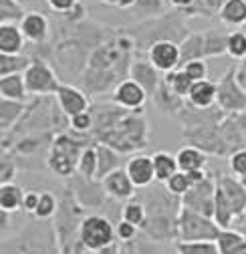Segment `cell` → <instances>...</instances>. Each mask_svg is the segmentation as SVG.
<instances>
[{"label":"cell","mask_w":246,"mask_h":254,"mask_svg":"<svg viewBox=\"0 0 246 254\" xmlns=\"http://www.w3.org/2000/svg\"><path fill=\"white\" fill-rule=\"evenodd\" d=\"M220 226L216 224V220L204 216L196 210L184 208L178 214L176 220V234L178 240L188 242V240H216L220 234Z\"/></svg>","instance_id":"obj_1"},{"label":"cell","mask_w":246,"mask_h":254,"mask_svg":"<svg viewBox=\"0 0 246 254\" xmlns=\"http://www.w3.org/2000/svg\"><path fill=\"white\" fill-rule=\"evenodd\" d=\"M115 236V226L109 222V218L99 214L85 216L79 224V242L89 252H101L105 246L113 244Z\"/></svg>","instance_id":"obj_2"},{"label":"cell","mask_w":246,"mask_h":254,"mask_svg":"<svg viewBox=\"0 0 246 254\" xmlns=\"http://www.w3.org/2000/svg\"><path fill=\"white\" fill-rule=\"evenodd\" d=\"M85 147H81L79 141L71 139L69 135H61L55 145L51 147V153H49V168L57 174V176H63V178H69L77 172V166H79V157L83 153Z\"/></svg>","instance_id":"obj_3"},{"label":"cell","mask_w":246,"mask_h":254,"mask_svg":"<svg viewBox=\"0 0 246 254\" xmlns=\"http://www.w3.org/2000/svg\"><path fill=\"white\" fill-rule=\"evenodd\" d=\"M216 105L224 113H242L246 109V89L236 79V67H232L218 83Z\"/></svg>","instance_id":"obj_4"},{"label":"cell","mask_w":246,"mask_h":254,"mask_svg":"<svg viewBox=\"0 0 246 254\" xmlns=\"http://www.w3.org/2000/svg\"><path fill=\"white\" fill-rule=\"evenodd\" d=\"M214 204H216V180L206 176L202 182L190 186L186 194H182V206L196 210L204 216L214 218Z\"/></svg>","instance_id":"obj_5"},{"label":"cell","mask_w":246,"mask_h":254,"mask_svg":"<svg viewBox=\"0 0 246 254\" xmlns=\"http://www.w3.org/2000/svg\"><path fill=\"white\" fill-rule=\"evenodd\" d=\"M24 81L28 95H55L61 87L53 69L41 59H33L30 67L24 71Z\"/></svg>","instance_id":"obj_6"},{"label":"cell","mask_w":246,"mask_h":254,"mask_svg":"<svg viewBox=\"0 0 246 254\" xmlns=\"http://www.w3.org/2000/svg\"><path fill=\"white\" fill-rule=\"evenodd\" d=\"M147 97H149L147 91L131 77L117 83V87L113 89V103L127 111H141Z\"/></svg>","instance_id":"obj_7"},{"label":"cell","mask_w":246,"mask_h":254,"mask_svg":"<svg viewBox=\"0 0 246 254\" xmlns=\"http://www.w3.org/2000/svg\"><path fill=\"white\" fill-rule=\"evenodd\" d=\"M147 57L158 71H162V73L174 71V69L180 67V45H176L170 39L156 41L149 47Z\"/></svg>","instance_id":"obj_8"},{"label":"cell","mask_w":246,"mask_h":254,"mask_svg":"<svg viewBox=\"0 0 246 254\" xmlns=\"http://www.w3.org/2000/svg\"><path fill=\"white\" fill-rule=\"evenodd\" d=\"M101 186H103V192L107 194V196H111L113 200H131L133 198V194H135V190H137V186L131 182V178H129V174H127V170L125 168H117V170H113L111 174H107L103 180H101Z\"/></svg>","instance_id":"obj_9"},{"label":"cell","mask_w":246,"mask_h":254,"mask_svg":"<svg viewBox=\"0 0 246 254\" xmlns=\"http://www.w3.org/2000/svg\"><path fill=\"white\" fill-rule=\"evenodd\" d=\"M216 184L222 190V194L234 214V220L240 218L246 210V188H244L242 180H236L234 176H228V174H220L216 178Z\"/></svg>","instance_id":"obj_10"},{"label":"cell","mask_w":246,"mask_h":254,"mask_svg":"<svg viewBox=\"0 0 246 254\" xmlns=\"http://www.w3.org/2000/svg\"><path fill=\"white\" fill-rule=\"evenodd\" d=\"M55 99H57L61 111H63L65 115H69V117H73V115L89 109L87 95L83 91H79L77 87H71V85H63V83H61L59 91L55 93Z\"/></svg>","instance_id":"obj_11"},{"label":"cell","mask_w":246,"mask_h":254,"mask_svg":"<svg viewBox=\"0 0 246 254\" xmlns=\"http://www.w3.org/2000/svg\"><path fill=\"white\" fill-rule=\"evenodd\" d=\"M125 170L131 178V182L137 188H147L153 180H156V166H153V155H133L131 160L125 164Z\"/></svg>","instance_id":"obj_12"},{"label":"cell","mask_w":246,"mask_h":254,"mask_svg":"<svg viewBox=\"0 0 246 254\" xmlns=\"http://www.w3.org/2000/svg\"><path fill=\"white\" fill-rule=\"evenodd\" d=\"M160 73H162V71H158L156 67H153L151 61H135L133 65L129 67V77H131L133 81H137V83L147 91L149 97H153V95H156V91H158V87H160V83H162Z\"/></svg>","instance_id":"obj_13"},{"label":"cell","mask_w":246,"mask_h":254,"mask_svg":"<svg viewBox=\"0 0 246 254\" xmlns=\"http://www.w3.org/2000/svg\"><path fill=\"white\" fill-rule=\"evenodd\" d=\"M216 93H218L216 83H212L210 79H202L192 85L188 93V101L196 109H210L212 105H216Z\"/></svg>","instance_id":"obj_14"},{"label":"cell","mask_w":246,"mask_h":254,"mask_svg":"<svg viewBox=\"0 0 246 254\" xmlns=\"http://www.w3.org/2000/svg\"><path fill=\"white\" fill-rule=\"evenodd\" d=\"M20 30L26 41L30 43H41L47 39L49 33V20L43 12H26V16L18 22Z\"/></svg>","instance_id":"obj_15"},{"label":"cell","mask_w":246,"mask_h":254,"mask_svg":"<svg viewBox=\"0 0 246 254\" xmlns=\"http://www.w3.org/2000/svg\"><path fill=\"white\" fill-rule=\"evenodd\" d=\"M95 149H97V176H95V180L101 182L107 174L121 168V157H119V151L105 141H99L95 145Z\"/></svg>","instance_id":"obj_16"},{"label":"cell","mask_w":246,"mask_h":254,"mask_svg":"<svg viewBox=\"0 0 246 254\" xmlns=\"http://www.w3.org/2000/svg\"><path fill=\"white\" fill-rule=\"evenodd\" d=\"M0 97L26 101L28 89H26L24 73H12V75H2L0 77Z\"/></svg>","instance_id":"obj_17"},{"label":"cell","mask_w":246,"mask_h":254,"mask_svg":"<svg viewBox=\"0 0 246 254\" xmlns=\"http://www.w3.org/2000/svg\"><path fill=\"white\" fill-rule=\"evenodd\" d=\"M24 35L20 24L2 22L0 24V53H20L24 47Z\"/></svg>","instance_id":"obj_18"},{"label":"cell","mask_w":246,"mask_h":254,"mask_svg":"<svg viewBox=\"0 0 246 254\" xmlns=\"http://www.w3.org/2000/svg\"><path fill=\"white\" fill-rule=\"evenodd\" d=\"M24 111H26V101L0 97V127H2V133H6L10 129V127L24 115Z\"/></svg>","instance_id":"obj_19"},{"label":"cell","mask_w":246,"mask_h":254,"mask_svg":"<svg viewBox=\"0 0 246 254\" xmlns=\"http://www.w3.org/2000/svg\"><path fill=\"white\" fill-rule=\"evenodd\" d=\"M176 160L182 172H190V170H204L208 157L204 153V149L194 147V145H186L176 153Z\"/></svg>","instance_id":"obj_20"},{"label":"cell","mask_w":246,"mask_h":254,"mask_svg":"<svg viewBox=\"0 0 246 254\" xmlns=\"http://www.w3.org/2000/svg\"><path fill=\"white\" fill-rule=\"evenodd\" d=\"M24 190L12 182H6L0 186V210H6V212H14L22 208L24 202Z\"/></svg>","instance_id":"obj_21"},{"label":"cell","mask_w":246,"mask_h":254,"mask_svg":"<svg viewBox=\"0 0 246 254\" xmlns=\"http://www.w3.org/2000/svg\"><path fill=\"white\" fill-rule=\"evenodd\" d=\"M33 57L22 55V53H0V77L2 75H12V73H24Z\"/></svg>","instance_id":"obj_22"},{"label":"cell","mask_w":246,"mask_h":254,"mask_svg":"<svg viewBox=\"0 0 246 254\" xmlns=\"http://www.w3.org/2000/svg\"><path fill=\"white\" fill-rule=\"evenodd\" d=\"M218 12L224 24L244 26L246 24V0H226V4Z\"/></svg>","instance_id":"obj_23"},{"label":"cell","mask_w":246,"mask_h":254,"mask_svg":"<svg viewBox=\"0 0 246 254\" xmlns=\"http://www.w3.org/2000/svg\"><path fill=\"white\" fill-rule=\"evenodd\" d=\"M153 166H156V180L166 184L178 170V160H176V155L168 153V151H156L153 153Z\"/></svg>","instance_id":"obj_24"},{"label":"cell","mask_w":246,"mask_h":254,"mask_svg":"<svg viewBox=\"0 0 246 254\" xmlns=\"http://www.w3.org/2000/svg\"><path fill=\"white\" fill-rule=\"evenodd\" d=\"M196 59H206L204 57V35H190L180 45V67L186 65L188 61H196Z\"/></svg>","instance_id":"obj_25"},{"label":"cell","mask_w":246,"mask_h":254,"mask_svg":"<svg viewBox=\"0 0 246 254\" xmlns=\"http://www.w3.org/2000/svg\"><path fill=\"white\" fill-rule=\"evenodd\" d=\"M228 51V35L220 30H206L204 33V57H220Z\"/></svg>","instance_id":"obj_26"},{"label":"cell","mask_w":246,"mask_h":254,"mask_svg":"<svg viewBox=\"0 0 246 254\" xmlns=\"http://www.w3.org/2000/svg\"><path fill=\"white\" fill-rule=\"evenodd\" d=\"M164 75H166L164 81L180 95V97H188L192 85L196 83V81L190 79V75L184 71V69H174V71H168V73H164Z\"/></svg>","instance_id":"obj_27"},{"label":"cell","mask_w":246,"mask_h":254,"mask_svg":"<svg viewBox=\"0 0 246 254\" xmlns=\"http://www.w3.org/2000/svg\"><path fill=\"white\" fill-rule=\"evenodd\" d=\"M176 250L180 254H220L216 240H188L178 242Z\"/></svg>","instance_id":"obj_28"},{"label":"cell","mask_w":246,"mask_h":254,"mask_svg":"<svg viewBox=\"0 0 246 254\" xmlns=\"http://www.w3.org/2000/svg\"><path fill=\"white\" fill-rule=\"evenodd\" d=\"M77 174L89 180H95L97 176V149L95 147H85L81 157H79V166Z\"/></svg>","instance_id":"obj_29"},{"label":"cell","mask_w":246,"mask_h":254,"mask_svg":"<svg viewBox=\"0 0 246 254\" xmlns=\"http://www.w3.org/2000/svg\"><path fill=\"white\" fill-rule=\"evenodd\" d=\"M246 238L244 232L236 230V228H222L218 238H216V244H218V250L220 254H232V250L236 248L238 242H242Z\"/></svg>","instance_id":"obj_30"},{"label":"cell","mask_w":246,"mask_h":254,"mask_svg":"<svg viewBox=\"0 0 246 254\" xmlns=\"http://www.w3.org/2000/svg\"><path fill=\"white\" fill-rule=\"evenodd\" d=\"M123 218L129 220L131 224H135V226H143V222H145V218H147V208H145V204H143L141 200H135V198L127 200L125 206H123Z\"/></svg>","instance_id":"obj_31"},{"label":"cell","mask_w":246,"mask_h":254,"mask_svg":"<svg viewBox=\"0 0 246 254\" xmlns=\"http://www.w3.org/2000/svg\"><path fill=\"white\" fill-rule=\"evenodd\" d=\"M26 16L20 0H0V20L2 22H20Z\"/></svg>","instance_id":"obj_32"},{"label":"cell","mask_w":246,"mask_h":254,"mask_svg":"<svg viewBox=\"0 0 246 254\" xmlns=\"http://www.w3.org/2000/svg\"><path fill=\"white\" fill-rule=\"evenodd\" d=\"M57 206H59V202H57L55 194H51V192H41V200H39V204H37L33 216L39 218V220H47V218L55 216Z\"/></svg>","instance_id":"obj_33"},{"label":"cell","mask_w":246,"mask_h":254,"mask_svg":"<svg viewBox=\"0 0 246 254\" xmlns=\"http://www.w3.org/2000/svg\"><path fill=\"white\" fill-rule=\"evenodd\" d=\"M226 55H230L236 61L246 57V33L244 30L228 33V51H226Z\"/></svg>","instance_id":"obj_34"},{"label":"cell","mask_w":246,"mask_h":254,"mask_svg":"<svg viewBox=\"0 0 246 254\" xmlns=\"http://www.w3.org/2000/svg\"><path fill=\"white\" fill-rule=\"evenodd\" d=\"M166 190L170 194H174V196H182V194H186L188 190H190V180H188V176H186V172H182V170H178L168 182H166Z\"/></svg>","instance_id":"obj_35"},{"label":"cell","mask_w":246,"mask_h":254,"mask_svg":"<svg viewBox=\"0 0 246 254\" xmlns=\"http://www.w3.org/2000/svg\"><path fill=\"white\" fill-rule=\"evenodd\" d=\"M180 69H184L192 81H202V79H208V65L204 59H196V61H188L186 65H182Z\"/></svg>","instance_id":"obj_36"},{"label":"cell","mask_w":246,"mask_h":254,"mask_svg":"<svg viewBox=\"0 0 246 254\" xmlns=\"http://www.w3.org/2000/svg\"><path fill=\"white\" fill-rule=\"evenodd\" d=\"M93 121H95V117H93V113H91V109H87V111H81V113H77V115H73L71 117V125H73V129L75 131H79V133H87L91 127H93Z\"/></svg>","instance_id":"obj_37"},{"label":"cell","mask_w":246,"mask_h":254,"mask_svg":"<svg viewBox=\"0 0 246 254\" xmlns=\"http://www.w3.org/2000/svg\"><path fill=\"white\" fill-rule=\"evenodd\" d=\"M230 172L236 178H244L246 176V149H236L230 155Z\"/></svg>","instance_id":"obj_38"},{"label":"cell","mask_w":246,"mask_h":254,"mask_svg":"<svg viewBox=\"0 0 246 254\" xmlns=\"http://www.w3.org/2000/svg\"><path fill=\"white\" fill-rule=\"evenodd\" d=\"M115 234H117V238H119L121 242H131V240L137 236V226L131 224L129 220L121 218V222L115 226Z\"/></svg>","instance_id":"obj_39"},{"label":"cell","mask_w":246,"mask_h":254,"mask_svg":"<svg viewBox=\"0 0 246 254\" xmlns=\"http://www.w3.org/2000/svg\"><path fill=\"white\" fill-rule=\"evenodd\" d=\"M14 174H16L14 164H12V162H8L6 157L2 155V164H0V184L12 182V180H14Z\"/></svg>","instance_id":"obj_40"},{"label":"cell","mask_w":246,"mask_h":254,"mask_svg":"<svg viewBox=\"0 0 246 254\" xmlns=\"http://www.w3.org/2000/svg\"><path fill=\"white\" fill-rule=\"evenodd\" d=\"M47 4H49L55 12H63V14H67L73 6L79 4V0H47Z\"/></svg>","instance_id":"obj_41"},{"label":"cell","mask_w":246,"mask_h":254,"mask_svg":"<svg viewBox=\"0 0 246 254\" xmlns=\"http://www.w3.org/2000/svg\"><path fill=\"white\" fill-rule=\"evenodd\" d=\"M39 200H41V192H26L24 194V202H22V210L33 214L37 204H39Z\"/></svg>","instance_id":"obj_42"},{"label":"cell","mask_w":246,"mask_h":254,"mask_svg":"<svg viewBox=\"0 0 246 254\" xmlns=\"http://www.w3.org/2000/svg\"><path fill=\"white\" fill-rule=\"evenodd\" d=\"M137 6H141L145 12H149V14H153V12H160L162 10V0H137L135 2Z\"/></svg>","instance_id":"obj_43"},{"label":"cell","mask_w":246,"mask_h":254,"mask_svg":"<svg viewBox=\"0 0 246 254\" xmlns=\"http://www.w3.org/2000/svg\"><path fill=\"white\" fill-rule=\"evenodd\" d=\"M170 2H172V6H176L184 12H192V8H194V4L198 2V0H170Z\"/></svg>","instance_id":"obj_44"},{"label":"cell","mask_w":246,"mask_h":254,"mask_svg":"<svg viewBox=\"0 0 246 254\" xmlns=\"http://www.w3.org/2000/svg\"><path fill=\"white\" fill-rule=\"evenodd\" d=\"M186 176H188V180H190V186H194V184L202 182L208 174H206V170H190V172H186Z\"/></svg>","instance_id":"obj_45"},{"label":"cell","mask_w":246,"mask_h":254,"mask_svg":"<svg viewBox=\"0 0 246 254\" xmlns=\"http://www.w3.org/2000/svg\"><path fill=\"white\" fill-rule=\"evenodd\" d=\"M204 6L210 8V10H220L224 4H226V0H202Z\"/></svg>","instance_id":"obj_46"},{"label":"cell","mask_w":246,"mask_h":254,"mask_svg":"<svg viewBox=\"0 0 246 254\" xmlns=\"http://www.w3.org/2000/svg\"><path fill=\"white\" fill-rule=\"evenodd\" d=\"M111 2L117 4L119 8H131V6H135L137 0H111Z\"/></svg>","instance_id":"obj_47"},{"label":"cell","mask_w":246,"mask_h":254,"mask_svg":"<svg viewBox=\"0 0 246 254\" xmlns=\"http://www.w3.org/2000/svg\"><path fill=\"white\" fill-rule=\"evenodd\" d=\"M236 222H238L240 228H242L240 232H244V234H246V210H244V214H242L240 218H236V220H234V224H236ZM234 224H232V226H234Z\"/></svg>","instance_id":"obj_48"},{"label":"cell","mask_w":246,"mask_h":254,"mask_svg":"<svg viewBox=\"0 0 246 254\" xmlns=\"http://www.w3.org/2000/svg\"><path fill=\"white\" fill-rule=\"evenodd\" d=\"M232 254H246V238L236 244V248L232 250Z\"/></svg>","instance_id":"obj_49"},{"label":"cell","mask_w":246,"mask_h":254,"mask_svg":"<svg viewBox=\"0 0 246 254\" xmlns=\"http://www.w3.org/2000/svg\"><path fill=\"white\" fill-rule=\"evenodd\" d=\"M8 214H10V212H6V210L0 212V216H2V232L8 230Z\"/></svg>","instance_id":"obj_50"},{"label":"cell","mask_w":246,"mask_h":254,"mask_svg":"<svg viewBox=\"0 0 246 254\" xmlns=\"http://www.w3.org/2000/svg\"><path fill=\"white\" fill-rule=\"evenodd\" d=\"M240 180H242V184H244V188H246V176H244V178H240Z\"/></svg>","instance_id":"obj_51"},{"label":"cell","mask_w":246,"mask_h":254,"mask_svg":"<svg viewBox=\"0 0 246 254\" xmlns=\"http://www.w3.org/2000/svg\"><path fill=\"white\" fill-rule=\"evenodd\" d=\"M20 2H24V0H20Z\"/></svg>","instance_id":"obj_52"}]
</instances>
